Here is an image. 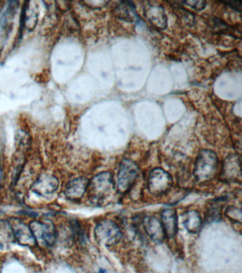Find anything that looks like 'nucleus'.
Returning <instances> with one entry per match:
<instances>
[{"instance_id":"nucleus-18","label":"nucleus","mask_w":242,"mask_h":273,"mask_svg":"<svg viewBox=\"0 0 242 273\" xmlns=\"http://www.w3.org/2000/svg\"><path fill=\"white\" fill-rule=\"evenodd\" d=\"M208 217L212 221H217L220 219V214L219 212V209L217 208H212L209 211Z\"/></svg>"},{"instance_id":"nucleus-19","label":"nucleus","mask_w":242,"mask_h":273,"mask_svg":"<svg viewBox=\"0 0 242 273\" xmlns=\"http://www.w3.org/2000/svg\"><path fill=\"white\" fill-rule=\"evenodd\" d=\"M225 4H228L229 6L234 8V9L241 11L242 1H230V2H225Z\"/></svg>"},{"instance_id":"nucleus-3","label":"nucleus","mask_w":242,"mask_h":273,"mask_svg":"<svg viewBox=\"0 0 242 273\" xmlns=\"http://www.w3.org/2000/svg\"><path fill=\"white\" fill-rule=\"evenodd\" d=\"M95 236L100 244L108 246L115 245L121 239L119 227L110 220L100 222L95 228Z\"/></svg>"},{"instance_id":"nucleus-14","label":"nucleus","mask_w":242,"mask_h":273,"mask_svg":"<svg viewBox=\"0 0 242 273\" xmlns=\"http://www.w3.org/2000/svg\"><path fill=\"white\" fill-rule=\"evenodd\" d=\"M117 16L124 21L133 22L138 19L134 4L131 1H121L115 9Z\"/></svg>"},{"instance_id":"nucleus-1","label":"nucleus","mask_w":242,"mask_h":273,"mask_svg":"<svg viewBox=\"0 0 242 273\" xmlns=\"http://www.w3.org/2000/svg\"><path fill=\"white\" fill-rule=\"evenodd\" d=\"M115 190L113 176L110 172H103L93 177L88 183L87 191L91 202L102 204L109 199Z\"/></svg>"},{"instance_id":"nucleus-8","label":"nucleus","mask_w":242,"mask_h":273,"mask_svg":"<svg viewBox=\"0 0 242 273\" xmlns=\"http://www.w3.org/2000/svg\"><path fill=\"white\" fill-rule=\"evenodd\" d=\"M58 180L56 177L48 174L40 176L32 186L33 192L41 196L49 195L58 188Z\"/></svg>"},{"instance_id":"nucleus-11","label":"nucleus","mask_w":242,"mask_h":273,"mask_svg":"<svg viewBox=\"0 0 242 273\" xmlns=\"http://www.w3.org/2000/svg\"><path fill=\"white\" fill-rule=\"evenodd\" d=\"M11 230L16 240L21 245L33 246L36 244L29 226L21 222H14L11 224Z\"/></svg>"},{"instance_id":"nucleus-16","label":"nucleus","mask_w":242,"mask_h":273,"mask_svg":"<svg viewBox=\"0 0 242 273\" xmlns=\"http://www.w3.org/2000/svg\"><path fill=\"white\" fill-rule=\"evenodd\" d=\"M226 215L230 220L240 223V224L242 222V212L238 208L229 207L226 211Z\"/></svg>"},{"instance_id":"nucleus-4","label":"nucleus","mask_w":242,"mask_h":273,"mask_svg":"<svg viewBox=\"0 0 242 273\" xmlns=\"http://www.w3.org/2000/svg\"><path fill=\"white\" fill-rule=\"evenodd\" d=\"M29 226L36 243L47 247L54 245L56 240V231L51 221L33 222Z\"/></svg>"},{"instance_id":"nucleus-17","label":"nucleus","mask_w":242,"mask_h":273,"mask_svg":"<svg viewBox=\"0 0 242 273\" xmlns=\"http://www.w3.org/2000/svg\"><path fill=\"white\" fill-rule=\"evenodd\" d=\"M183 4L188 5L190 7L195 10H203L206 6V1H181Z\"/></svg>"},{"instance_id":"nucleus-15","label":"nucleus","mask_w":242,"mask_h":273,"mask_svg":"<svg viewBox=\"0 0 242 273\" xmlns=\"http://www.w3.org/2000/svg\"><path fill=\"white\" fill-rule=\"evenodd\" d=\"M184 224L190 233L197 234L201 229L203 222L200 214L196 211H189L185 214Z\"/></svg>"},{"instance_id":"nucleus-10","label":"nucleus","mask_w":242,"mask_h":273,"mask_svg":"<svg viewBox=\"0 0 242 273\" xmlns=\"http://www.w3.org/2000/svg\"><path fill=\"white\" fill-rule=\"evenodd\" d=\"M143 227L146 234L152 239L156 242H161L164 239L165 234L162 223L158 218L147 217L143 221Z\"/></svg>"},{"instance_id":"nucleus-6","label":"nucleus","mask_w":242,"mask_h":273,"mask_svg":"<svg viewBox=\"0 0 242 273\" xmlns=\"http://www.w3.org/2000/svg\"><path fill=\"white\" fill-rule=\"evenodd\" d=\"M138 168L137 165L130 160H123L120 166L118 172V189L120 192H125L131 188L137 178Z\"/></svg>"},{"instance_id":"nucleus-5","label":"nucleus","mask_w":242,"mask_h":273,"mask_svg":"<svg viewBox=\"0 0 242 273\" xmlns=\"http://www.w3.org/2000/svg\"><path fill=\"white\" fill-rule=\"evenodd\" d=\"M173 179L171 175L161 168L154 169L148 176V189L153 195H162L166 193L171 189Z\"/></svg>"},{"instance_id":"nucleus-13","label":"nucleus","mask_w":242,"mask_h":273,"mask_svg":"<svg viewBox=\"0 0 242 273\" xmlns=\"http://www.w3.org/2000/svg\"><path fill=\"white\" fill-rule=\"evenodd\" d=\"M162 225L165 234L169 238H173L176 234L177 217L175 211L166 209L162 213Z\"/></svg>"},{"instance_id":"nucleus-7","label":"nucleus","mask_w":242,"mask_h":273,"mask_svg":"<svg viewBox=\"0 0 242 273\" xmlns=\"http://www.w3.org/2000/svg\"><path fill=\"white\" fill-rule=\"evenodd\" d=\"M144 14L146 19L156 28L160 29H164L166 28V15L161 5L148 3L144 6Z\"/></svg>"},{"instance_id":"nucleus-12","label":"nucleus","mask_w":242,"mask_h":273,"mask_svg":"<svg viewBox=\"0 0 242 273\" xmlns=\"http://www.w3.org/2000/svg\"><path fill=\"white\" fill-rule=\"evenodd\" d=\"M223 178L228 182H233L241 178L240 161L236 156H230L227 159L224 166Z\"/></svg>"},{"instance_id":"nucleus-21","label":"nucleus","mask_w":242,"mask_h":273,"mask_svg":"<svg viewBox=\"0 0 242 273\" xmlns=\"http://www.w3.org/2000/svg\"><path fill=\"white\" fill-rule=\"evenodd\" d=\"M99 273H105V271L103 270H100Z\"/></svg>"},{"instance_id":"nucleus-20","label":"nucleus","mask_w":242,"mask_h":273,"mask_svg":"<svg viewBox=\"0 0 242 273\" xmlns=\"http://www.w3.org/2000/svg\"><path fill=\"white\" fill-rule=\"evenodd\" d=\"M3 179H4V176H3V171L0 168V187L3 183Z\"/></svg>"},{"instance_id":"nucleus-9","label":"nucleus","mask_w":242,"mask_h":273,"mask_svg":"<svg viewBox=\"0 0 242 273\" xmlns=\"http://www.w3.org/2000/svg\"><path fill=\"white\" fill-rule=\"evenodd\" d=\"M89 181L86 177H79L68 182L65 189V194L70 200H80L87 192Z\"/></svg>"},{"instance_id":"nucleus-2","label":"nucleus","mask_w":242,"mask_h":273,"mask_svg":"<svg viewBox=\"0 0 242 273\" xmlns=\"http://www.w3.org/2000/svg\"><path fill=\"white\" fill-rule=\"evenodd\" d=\"M218 160L216 154L210 150L201 151L195 162L194 175L199 182H209L216 175Z\"/></svg>"}]
</instances>
